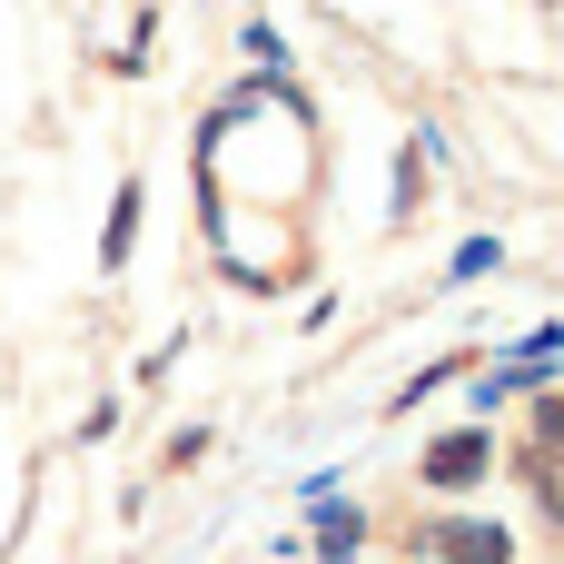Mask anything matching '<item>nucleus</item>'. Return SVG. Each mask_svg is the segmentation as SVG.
Returning a JSON list of instances; mask_svg holds the SVG:
<instances>
[{
	"label": "nucleus",
	"instance_id": "nucleus-4",
	"mask_svg": "<svg viewBox=\"0 0 564 564\" xmlns=\"http://www.w3.org/2000/svg\"><path fill=\"white\" fill-rule=\"evenodd\" d=\"M496 258H506V248H496V238H466V248H456V278H486V268H496Z\"/></svg>",
	"mask_w": 564,
	"mask_h": 564
},
{
	"label": "nucleus",
	"instance_id": "nucleus-1",
	"mask_svg": "<svg viewBox=\"0 0 564 564\" xmlns=\"http://www.w3.org/2000/svg\"><path fill=\"white\" fill-rule=\"evenodd\" d=\"M426 555H436V564H516V545H506V525H466V516H446V525H426Z\"/></svg>",
	"mask_w": 564,
	"mask_h": 564
},
{
	"label": "nucleus",
	"instance_id": "nucleus-5",
	"mask_svg": "<svg viewBox=\"0 0 564 564\" xmlns=\"http://www.w3.org/2000/svg\"><path fill=\"white\" fill-rule=\"evenodd\" d=\"M535 426H545V436H555V446H564V397H555V406H545V416H535Z\"/></svg>",
	"mask_w": 564,
	"mask_h": 564
},
{
	"label": "nucleus",
	"instance_id": "nucleus-2",
	"mask_svg": "<svg viewBox=\"0 0 564 564\" xmlns=\"http://www.w3.org/2000/svg\"><path fill=\"white\" fill-rule=\"evenodd\" d=\"M486 426H466V436H446V446H426V486H476L486 476Z\"/></svg>",
	"mask_w": 564,
	"mask_h": 564
},
{
	"label": "nucleus",
	"instance_id": "nucleus-3",
	"mask_svg": "<svg viewBox=\"0 0 564 564\" xmlns=\"http://www.w3.org/2000/svg\"><path fill=\"white\" fill-rule=\"evenodd\" d=\"M129 238H139V178L119 188V208H109V228H99V268H119V258H129Z\"/></svg>",
	"mask_w": 564,
	"mask_h": 564
}]
</instances>
